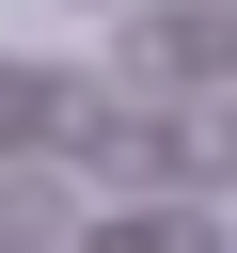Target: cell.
<instances>
[{"label": "cell", "instance_id": "obj_1", "mask_svg": "<svg viewBox=\"0 0 237 253\" xmlns=\"http://www.w3.org/2000/svg\"><path fill=\"white\" fill-rule=\"evenodd\" d=\"M63 237H79V190L63 174H16L0 190V253H63Z\"/></svg>", "mask_w": 237, "mask_h": 253}, {"label": "cell", "instance_id": "obj_2", "mask_svg": "<svg viewBox=\"0 0 237 253\" xmlns=\"http://www.w3.org/2000/svg\"><path fill=\"white\" fill-rule=\"evenodd\" d=\"M79 253H221V221L205 206H142V221H95Z\"/></svg>", "mask_w": 237, "mask_h": 253}, {"label": "cell", "instance_id": "obj_3", "mask_svg": "<svg viewBox=\"0 0 237 253\" xmlns=\"http://www.w3.org/2000/svg\"><path fill=\"white\" fill-rule=\"evenodd\" d=\"M47 111H63V79H32V63H0V142H32Z\"/></svg>", "mask_w": 237, "mask_h": 253}, {"label": "cell", "instance_id": "obj_4", "mask_svg": "<svg viewBox=\"0 0 237 253\" xmlns=\"http://www.w3.org/2000/svg\"><path fill=\"white\" fill-rule=\"evenodd\" d=\"M95 16H111V0H95Z\"/></svg>", "mask_w": 237, "mask_h": 253}]
</instances>
